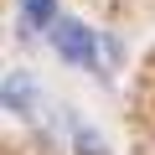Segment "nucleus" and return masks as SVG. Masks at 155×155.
I'll return each instance as SVG.
<instances>
[{"label": "nucleus", "instance_id": "3", "mask_svg": "<svg viewBox=\"0 0 155 155\" xmlns=\"http://www.w3.org/2000/svg\"><path fill=\"white\" fill-rule=\"evenodd\" d=\"M26 21L47 31V26H57V5H52V0H26Z\"/></svg>", "mask_w": 155, "mask_h": 155}, {"label": "nucleus", "instance_id": "2", "mask_svg": "<svg viewBox=\"0 0 155 155\" xmlns=\"http://www.w3.org/2000/svg\"><path fill=\"white\" fill-rule=\"evenodd\" d=\"M5 104H11L16 114H31L36 93H31V78H26V72H11V78H5Z\"/></svg>", "mask_w": 155, "mask_h": 155}, {"label": "nucleus", "instance_id": "4", "mask_svg": "<svg viewBox=\"0 0 155 155\" xmlns=\"http://www.w3.org/2000/svg\"><path fill=\"white\" fill-rule=\"evenodd\" d=\"M72 145H78V155H109V150H104V140H98L93 129H78V134H72Z\"/></svg>", "mask_w": 155, "mask_h": 155}, {"label": "nucleus", "instance_id": "1", "mask_svg": "<svg viewBox=\"0 0 155 155\" xmlns=\"http://www.w3.org/2000/svg\"><path fill=\"white\" fill-rule=\"evenodd\" d=\"M52 47L67 57V62H78V67H98V41H93V31L88 26H78V21H57L52 26Z\"/></svg>", "mask_w": 155, "mask_h": 155}]
</instances>
